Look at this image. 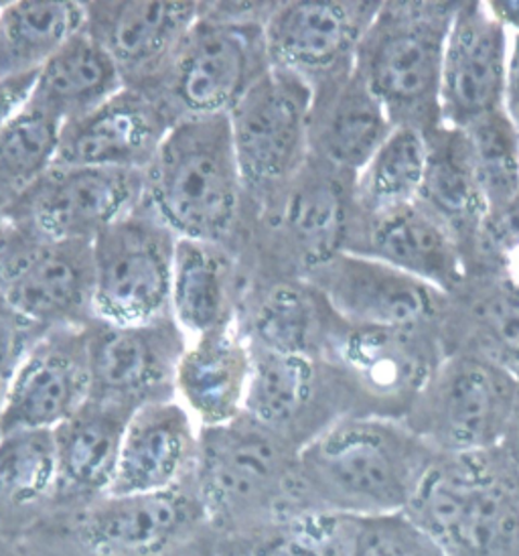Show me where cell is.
<instances>
[{"label": "cell", "instance_id": "1", "mask_svg": "<svg viewBox=\"0 0 519 556\" xmlns=\"http://www.w3.org/2000/svg\"><path fill=\"white\" fill-rule=\"evenodd\" d=\"M436 455L404 420L343 418L299 451L301 506L350 518L406 511Z\"/></svg>", "mask_w": 519, "mask_h": 556}, {"label": "cell", "instance_id": "2", "mask_svg": "<svg viewBox=\"0 0 519 556\" xmlns=\"http://www.w3.org/2000/svg\"><path fill=\"white\" fill-rule=\"evenodd\" d=\"M357 175L306 156L282 186L256 201H242L236 244L242 278H305L343 252L353 214Z\"/></svg>", "mask_w": 519, "mask_h": 556}, {"label": "cell", "instance_id": "3", "mask_svg": "<svg viewBox=\"0 0 519 556\" xmlns=\"http://www.w3.org/2000/svg\"><path fill=\"white\" fill-rule=\"evenodd\" d=\"M142 179L140 203L177 238L236 254L244 186L228 114L175 124Z\"/></svg>", "mask_w": 519, "mask_h": 556}, {"label": "cell", "instance_id": "4", "mask_svg": "<svg viewBox=\"0 0 519 556\" xmlns=\"http://www.w3.org/2000/svg\"><path fill=\"white\" fill-rule=\"evenodd\" d=\"M299 451L250 415L217 427H199L193 490L214 541H231L294 511Z\"/></svg>", "mask_w": 519, "mask_h": 556}, {"label": "cell", "instance_id": "5", "mask_svg": "<svg viewBox=\"0 0 519 556\" xmlns=\"http://www.w3.org/2000/svg\"><path fill=\"white\" fill-rule=\"evenodd\" d=\"M276 2H199L167 70L142 92L175 124L229 114L270 67L266 23Z\"/></svg>", "mask_w": 519, "mask_h": 556}, {"label": "cell", "instance_id": "6", "mask_svg": "<svg viewBox=\"0 0 519 556\" xmlns=\"http://www.w3.org/2000/svg\"><path fill=\"white\" fill-rule=\"evenodd\" d=\"M210 544L193 481L167 494H110L51 510L16 541L23 556H189Z\"/></svg>", "mask_w": 519, "mask_h": 556}, {"label": "cell", "instance_id": "7", "mask_svg": "<svg viewBox=\"0 0 519 556\" xmlns=\"http://www.w3.org/2000/svg\"><path fill=\"white\" fill-rule=\"evenodd\" d=\"M406 514L448 556H519V465L504 447L436 455Z\"/></svg>", "mask_w": 519, "mask_h": 556}, {"label": "cell", "instance_id": "8", "mask_svg": "<svg viewBox=\"0 0 519 556\" xmlns=\"http://www.w3.org/2000/svg\"><path fill=\"white\" fill-rule=\"evenodd\" d=\"M458 2H382L355 53V72L394 126L441 124L444 46Z\"/></svg>", "mask_w": 519, "mask_h": 556}, {"label": "cell", "instance_id": "9", "mask_svg": "<svg viewBox=\"0 0 519 556\" xmlns=\"http://www.w3.org/2000/svg\"><path fill=\"white\" fill-rule=\"evenodd\" d=\"M446 356L436 327H369L337 315L322 359L343 378L355 417L404 420Z\"/></svg>", "mask_w": 519, "mask_h": 556}, {"label": "cell", "instance_id": "10", "mask_svg": "<svg viewBox=\"0 0 519 556\" xmlns=\"http://www.w3.org/2000/svg\"><path fill=\"white\" fill-rule=\"evenodd\" d=\"M519 378L485 357L451 352L404 417L439 455L502 447Z\"/></svg>", "mask_w": 519, "mask_h": 556}, {"label": "cell", "instance_id": "11", "mask_svg": "<svg viewBox=\"0 0 519 556\" xmlns=\"http://www.w3.org/2000/svg\"><path fill=\"white\" fill-rule=\"evenodd\" d=\"M93 247L58 240L27 224L0 230V294L46 329L86 327L93 309Z\"/></svg>", "mask_w": 519, "mask_h": 556}, {"label": "cell", "instance_id": "12", "mask_svg": "<svg viewBox=\"0 0 519 556\" xmlns=\"http://www.w3.org/2000/svg\"><path fill=\"white\" fill-rule=\"evenodd\" d=\"M93 247V309L110 324H147L173 313L177 236L138 203L98 233Z\"/></svg>", "mask_w": 519, "mask_h": 556}, {"label": "cell", "instance_id": "13", "mask_svg": "<svg viewBox=\"0 0 519 556\" xmlns=\"http://www.w3.org/2000/svg\"><path fill=\"white\" fill-rule=\"evenodd\" d=\"M311 102L303 79L270 67L229 112L244 201L264 198L303 167Z\"/></svg>", "mask_w": 519, "mask_h": 556}, {"label": "cell", "instance_id": "14", "mask_svg": "<svg viewBox=\"0 0 519 556\" xmlns=\"http://www.w3.org/2000/svg\"><path fill=\"white\" fill-rule=\"evenodd\" d=\"M250 354L244 413L296 451L339 420L355 417L352 394L327 359L260 348H250Z\"/></svg>", "mask_w": 519, "mask_h": 556}, {"label": "cell", "instance_id": "15", "mask_svg": "<svg viewBox=\"0 0 519 556\" xmlns=\"http://www.w3.org/2000/svg\"><path fill=\"white\" fill-rule=\"evenodd\" d=\"M86 333L92 401L118 404L135 413L149 404L175 401L187 341L173 313L132 325L96 317L86 325Z\"/></svg>", "mask_w": 519, "mask_h": 556}, {"label": "cell", "instance_id": "16", "mask_svg": "<svg viewBox=\"0 0 519 556\" xmlns=\"http://www.w3.org/2000/svg\"><path fill=\"white\" fill-rule=\"evenodd\" d=\"M144 170L55 167L43 173L4 212L58 240H86L132 212L142 198Z\"/></svg>", "mask_w": 519, "mask_h": 556}, {"label": "cell", "instance_id": "17", "mask_svg": "<svg viewBox=\"0 0 519 556\" xmlns=\"http://www.w3.org/2000/svg\"><path fill=\"white\" fill-rule=\"evenodd\" d=\"M382 2H276L264 31L273 67L303 79L311 90L355 67V53Z\"/></svg>", "mask_w": 519, "mask_h": 556}, {"label": "cell", "instance_id": "18", "mask_svg": "<svg viewBox=\"0 0 519 556\" xmlns=\"http://www.w3.org/2000/svg\"><path fill=\"white\" fill-rule=\"evenodd\" d=\"M305 280L343 321L369 327L441 329L451 296L394 266L350 252H339Z\"/></svg>", "mask_w": 519, "mask_h": 556}, {"label": "cell", "instance_id": "19", "mask_svg": "<svg viewBox=\"0 0 519 556\" xmlns=\"http://www.w3.org/2000/svg\"><path fill=\"white\" fill-rule=\"evenodd\" d=\"M90 387L86 327L47 329L7 392L0 408V434L58 429L88 402Z\"/></svg>", "mask_w": 519, "mask_h": 556}, {"label": "cell", "instance_id": "20", "mask_svg": "<svg viewBox=\"0 0 519 556\" xmlns=\"http://www.w3.org/2000/svg\"><path fill=\"white\" fill-rule=\"evenodd\" d=\"M509 33L491 15L488 2H458L444 46L441 124L465 130L504 109Z\"/></svg>", "mask_w": 519, "mask_h": 556}, {"label": "cell", "instance_id": "21", "mask_svg": "<svg viewBox=\"0 0 519 556\" xmlns=\"http://www.w3.org/2000/svg\"><path fill=\"white\" fill-rule=\"evenodd\" d=\"M343 252L394 266L446 294L457 293L469 277L457 240L418 201L378 214L353 205Z\"/></svg>", "mask_w": 519, "mask_h": 556}, {"label": "cell", "instance_id": "22", "mask_svg": "<svg viewBox=\"0 0 519 556\" xmlns=\"http://www.w3.org/2000/svg\"><path fill=\"white\" fill-rule=\"evenodd\" d=\"M84 9L86 31L116 63L124 86L137 90L163 76L199 16L193 0H92Z\"/></svg>", "mask_w": 519, "mask_h": 556}, {"label": "cell", "instance_id": "23", "mask_svg": "<svg viewBox=\"0 0 519 556\" xmlns=\"http://www.w3.org/2000/svg\"><path fill=\"white\" fill-rule=\"evenodd\" d=\"M170 128L153 96L124 88L100 109L63 124L53 165L144 170Z\"/></svg>", "mask_w": 519, "mask_h": 556}, {"label": "cell", "instance_id": "24", "mask_svg": "<svg viewBox=\"0 0 519 556\" xmlns=\"http://www.w3.org/2000/svg\"><path fill=\"white\" fill-rule=\"evenodd\" d=\"M199 459V429L181 404L138 408L124 433L112 495L167 494L189 485Z\"/></svg>", "mask_w": 519, "mask_h": 556}, {"label": "cell", "instance_id": "25", "mask_svg": "<svg viewBox=\"0 0 519 556\" xmlns=\"http://www.w3.org/2000/svg\"><path fill=\"white\" fill-rule=\"evenodd\" d=\"M337 313L305 278L245 282L236 324L250 348L322 357Z\"/></svg>", "mask_w": 519, "mask_h": 556}, {"label": "cell", "instance_id": "26", "mask_svg": "<svg viewBox=\"0 0 519 556\" xmlns=\"http://www.w3.org/2000/svg\"><path fill=\"white\" fill-rule=\"evenodd\" d=\"M135 410L110 402H88L53 429L58 453V497L53 510L92 504L110 495L124 433Z\"/></svg>", "mask_w": 519, "mask_h": 556}, {"label": "cell", "instance_id": "27", "mask_svg": "<svg viewBox=\"0 0 519 556\" xmlns=\"http://www.w3.org/2000/svg\"><path fill=\"white\" fill-rule=\"evenodd\" d=\"M392 128L382 102L355 67L313 90L308 153L337 169L359 175Z\"/></svg>", "mask_w": 519, "mask_h": 556}, {"label": "cell", "instance_id": "28", "mask_svg": "<svg viewBox=\"0 0 519 556\" xmlns=\"http://www.w3.org/2000/svg\"><path fill=\"white\" fill-rule=\"evenodd\" d=\"M444 352L485 357L519 378V285L469 277L448 296L441 324Z\"/></svg>", "mask_w": 519, "mask_h": 556}, {"label": "cell", "instance_id": "29", "mask_svg": "<svg viewBox=\"0 0 519 556\" xmlns=\"http://www.w3.org/2000/svg\"><path fill=\"white\" fill-rule=\"evenodd\" d=\"M252 376V354L236 319L199 336L187 348L177 392L198 417L199 427H217L244 413L245 394Z\"/></svg>", "mask_w": 519, "mask_h": 556}, {"label": "cell", "instance_id": "30", "mask_svg": "<svg viewBox=\"0 0 519 556\" xmlns=\"http://www.w3.org/2000/svg\"><path fill=\"white\" fill-rule=\"evenodd\" d=\"M427 135V173L418 203L457 240L465 258L489 214L473 149L465 130L439 124Z\"/></svg>", "mask_w": 519, "mask_h": 556}, {"label": "cell", "instance_id": "31", "mask_svg": "<svg viewBox=\"0 0 519 556\" xmlns=\"http://www.w3.org/2000/svg\"><path fill=\"white\" fill-rule=\"evenodd\" d=\"M244 278L238 256L221 244L177 238L170 305L177 324L203 336L236 319Z\"/></svg>", "mask_w": 519, "mask_h": 556}, {"label": "cell", "instance_id": "32", "mask_svg": "<svg viewBox=\"0 0 519 556\" xmlns=\"http://www.w3.org/2000/svg\"><path fill=\"white\" fill-rule=\"evenodd\" d=\"M58 497L53 431L0 434V530L18 541L43 520Z\"/></svg>", "mask_w": 519, "mask_h": 556}, {"label": "cell", "instance_id": "33", "mask_svg": "<svg viewBox=\"0 0 519 556\" xmlns=\"http://www.w3.org/2000/svg\"><path fill=\"white\" fill-rule=\"evenodd\" d=\"M124 88L116 63L84 29L39 70L29 102L65 124L100 109Z\"/></svg>", "mask_w": 519, "mask_h": 556}, {"label": "cell", "instance_id": "34", "mask_svg": "<svg viewBox=\"0 0 519 556\" xmlns=\"http://www.w3.org/2000/svg\"><path fill=\"white\" fill-rule=\"evenodd\" d=\"M84 29V2L18 0L0 7V78L39 72Z\"/></svg>", "mask_w": 519, "mask_h": 556}, {"label": "cell", "instance_id": "35", "mask_svg": "<svg viewBox=\"0 0 519 556\" xmlns=\"http://www.w3.org/2000/svg\"><path fill=\"white\" fill-rule=\"evenodd\" d=\"M427 159V135L414 126H394L355 179V210L378 214L418 201Z\"/></svg>", "mask_w": 519, "mask_h": 556}, {"label": "cell", "instance_id": "36", "mask_svg": "<svg viewBox=\"0 0 519 556\" xmlns=\"http://www.w3.org/2000/svg\"><path fill=\"white\" fill-rule=\"evenodd\" d=\"M353 518L294 511L240 539L215 542V556H350Z\"/></svg>", "mask_w": 519, "mask_h": 556}, {"label": "cell", "instance_id": "37", "mask_svg": "<svg viewBox=\"0 0 519 556\" xmlns=\"http://www.w3.org/2000/svg\"><path fill=\"white\" fill-rule=\"evenodd\" d=\"M63 124L27 102L0 128V205L7 207L51 169Z\"/></svg>", "mask_w": 519, "mask_h": 556}, {"label": "cell", "instance_id": "38", "mask_svg": "<svg viewBox=\"0 0 519 556\" xmlns=\"http://www.w3.org/2000/svg\"><path fill=\"white\" fill-rule=\"evenodd\" d=\"M489 212L519 193V128L504 109L465 128Z\"/></svg>", "mask_w": 519, "mask_h": 556}, {"label": "cell", "instance_id": "39", "mask_svg": "<svg viewBox=\"0 0 519 556\" xmlns=\"http://www.w3.org/2000/svg\"><path fill=\"white\" fill-rule=\"evenodd\" d=\"M469 277L519 285V193L489 212L467 256ZM467 277V278H469Z\"/></svg>", "mask_w": 519, "mask_h": 556}, {"label": "cell", "instance_id": "40", "mask_svg": "<svg viewBox=\"0 0 519 556\" xmlns=\"http://www.w3.org/2000/svg\"><path fill=\"white\" fill-rule=\"evenodd\" d=\"M350 556H448L406 511L353 518Z\"/></svg>", "mask_w": 519, "mask_h": 556}, {"label": "cell", "instance_id": "41", "mask_svg": "<svg viewBox=\"0 0 519 556\" xmlns=\"http://www.w3.org/2000/svg\"><path fill=\"white\" fill-rule=\"evenodd\" d=\"M47 329L25 317L0 294V408L16 371Z\"/></svg>", "mask_w": 519, "mask_h": 556}, {"label": "cell", "instance_id": "42", "mask_svg": "<svg viewBox=\"0 0 519 556\" xmlns=\"http://www.w3.org/2000/svg\"><path fill=\"white\" fill-rule=\"evenodd\" d=\"M37 76L39 72L15 78H0V128L29 102Z\"/></svg>", "mask_w": 519, "mask_h": 556}, {"label": "cell", "instance_id": "43", "mask_svg": "<svg viewBox=\"0 0 519 556\" xmlns=\"http://www.w3.org/2000/svg\"><path fill=\"white\" fill-rule=\"evenodd\" d=\"M504 110L519 128V33L509 35V55L505 70Z\"/></svg>", "mask_w": 519, "mask_h": 556}, {"label": "cell", "instance_id": "44", "mask_svg": "<svg viewBox=\"0 0 519 556\" xmlns=\"http://www.w3.org/2000/svg\"><path fill=\"white\" fill-rule=\"evenodd\" d=\"M488 9L509 35L519 33V0H489Z\"/></svg>", "mask_w": 519, "mask_h": 556}, {"label": "cell", "instance_id": "45", "mask_svg": "<svg viewBox=\"0 0 519 556\" xmlns=\"http://www.w3.org/2000/svg\"><path fill=\"white\" fill-rule=\"evenodd\" d=\"M502 447H504L505 451L509 453V457L519 465V390L516 406H514V413H511V418H509V427H507V433H505Z\"/></svg>", "mask_w": 519, "mask_h": 556}, {"label": "cell", "instance_id": "46", "mask_svg": "<svg viewBox=\"0 0 519 556\" xmlns=\"http://www.w3.org/2000/svg\"><path fill=\"white\" fill-rule=\"evenodd\" d=\"M0 556H23L16 542L13 539H9L2 530H0Z\"/></svg>", "mask_w": 519, "mask_h": 556}, {"label": "cell", "instance_id": "47", "mask_svg": "<svg viewBox=\"0 0 519 556\" xmlns=\"http://www.w3.org/2000/svg\"><path fill=\"white\" fill-rule=\"evenodd\" d=\"M189 556H215V542L214 544H210V546H205V548H201L198 553H193V555Z\"/></svg>", "mask_w": 519, "mask_h": 556}, {"label": "cell", "instance_id": "48", "mask_svg": "<svg viewBox=\"0 0 519 556\" xmlns=\"http://www.w3.org/2000/svg\"><path fill=\"white\" fill-rule=\"evenodd\" d=\"M4 222H7V219H4V207L0 205V230L4 228Z\"/></svg>", "mask_w": 519, "mask_h": 556}]
</instances>
